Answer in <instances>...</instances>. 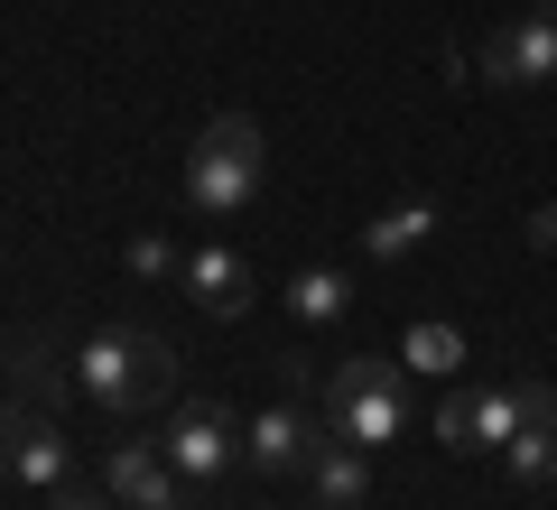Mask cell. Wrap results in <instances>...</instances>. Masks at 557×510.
Segmentation results:
<instances>
[{
	"label": "cell",
	"instance_id": "23",
	"mask_svg": "<svg viewBox=\"0 0 557 510\" xmlns=\"http://www.w3.org/2000/svg\"><path fill=\"white\" fill-rule=\"evenodd\" d=\"M251 510H270V501H251Z\"/></svg>",
	"mask_w": 557,
	"mask_h": 510
},
{
	"label": "cell",
	"instance_id": "11",
	"mask_svg": "<svg viewBox=\"0 0 557 510\" xmlns=\"http://www.w3.org/2000/svg\"><path fill=\"white\" fill-rule=\"evenodd\" d=\"M186 297H196L205 315H223V325H233V315H251V297H260V278H251V260L233 251V241H205V251H186Z\"/></svg>",
	"mask_w": 557,
	"mask_h": 510
},
{
	"label": "cell",
	"instance_id": "5",
	"mask_svg": "<svg viewBox=\"0 0 557 510\" xmlns=\"http://www.w3.org/2000/svg\"><path fill=\"white\" fill-rule=\"evenodd\" d=\"M0 483H20V492H65L75 483V446H65L57 409L0 399Z\"/></svg>",
	"mask_w": 557,
	"mask_h": 510
},
{
	"label": "cell",
	"instance_id": "6",
	"mask_svg": "<svg viewBox=\"0 0 557 510\" xmlns=\"http://www.w3.org/2000/svg\"><path fill=\"white\" fill-rule=\"evenodd\" d=\"M242 455V418L223 409V399H186L177 418H168V464L186 473V492H214L223 473H233Z\"/></svg>",
	"mask_w": 557,
	"mask_h": 510
},
{
	"label": "cell",
	"instance_id": "8",
	"mask_svg": "<svg viewBox=\"0 0 557 510\" xmlns=\"http://www.w3.org/2000/svg\"><path fill=\"white\" fill-rule=\"evenodd\" d=\"M483 84H548L557 75V10H520L483 38Z\"/></svg>",
	"mask_w": 557,
	"mask_h": 510
},
{
	"label": "cell",
	"instance_id": "4",
	"mask_svg": "<svg viewBox=\"0 0 557 510\" xmlns=\"http://www.w3.org/2000/svg\"><path fill=\"white\" fill-rule=\"evenodd\" d=\"M539 418H557V390L539 372H511V381H483V390H446L428 427L456 455H502L520 427H539Z\"/></svg>",
	"mask_w": 557,
	"mask_h": 510
},
{
	"label": "cell",
	"instance_id": "2",
	"mask_svg": "<svg viewBox=\"0 0 557 510\" xmlns=\"http://www.w3.org/2000/svg\"><path fill=\"white\" fill-rule=\"evenodd\" d=\"M317 418L335 436H354V446H399L409 436V418H418V399H409V362H381V353H354V362H335L325 372V390H317Z\"/></svg>",
	"mask_w": 557,
	"mask_h": 510
},
{
	"label": "cell",
	"instance_id": "1",
	"mask_svg": "<svg viewBox=\"0 0 557 510\" xmlns=\"http://www.w3.org/2000/svg\"><path fill=\"white\" fill-rule=\"evenodd\" d=\"M75 381L94 390V409H159L168 390H177V344H168L159 325H94L75 353Z\"/></svg>",
	"mask_w": 557,
	"mask_h": 510
},
{
	"label": "cell",
	"instance_id": "20",
	"mask_svg": "<svg viewBox=\"0 0 557 510\" xmlns=\"http://www.w3.org/2000/svg\"><path fill=\"white\" fill-rule=\"evenodd\" d=\"M47 510H102V501H94V492H75V483H65V492H47Z\"/></svg>",
	"mask_w": 557,
	"mask_h": 510
},
{
	"label": "cell",
	"instance_id": "14",
	"mask_svg": "<svg viewBox=\"0 0 557 510\" xmlns=\"http://www.w3.org/2000/svg\"><path fill=\"white\" fill-rule=\"evenodd\" d=\"M502 473H511V483H557V418H539V427H520L511 446H502Z\"/></svg>",
	"mask_w": 557,
	"mask_h": 510
},
{
	"label": "cell",
	"instance_id": "17",
	"mask_svg": "<svg viewBox=\"0 0 557 510\" xmlns=\"http://www.w3.org/2000/svg\"><path fill=\"white\" fill-rule=\"evenodd\" d=\"M168 270H186V260L168 251V233H139L131 241V278H168Z\"/></svg>",
	"mask_w": 557,
	"mask_h": 510
},
{
	"label": "cell",
	"instance_id": "7",
	"mask_svg": "<svg viewBox=\"0 0 557 510\" xmlns=\"http://www.w3.org/2000/svg\"><path fill=\"white\" fill-rule=\"evenodd\" d=\"M317 436H325V418L307 409V390H278L270 409H251V427H242V464L251 473H298Z\"/></svg>",
	"mask_w": 557,
	"mask_h": 510
},
{
	"label": "cell",
	"instance_id": "19",
	"mask_svg": "<svg viewBox=\"0 0 557 510\" xmlns=\"http://www.w3.org/2000/svg\"><path fill=\"white\" fill-rule=\"evenodd\" d=\"M530 251H557V204H539V214H530Z\"/></svg>",
	"mask_w": 557,
	"mask_h": 510
},
{
	"label": "cell",
	"instance_id": "10",
	"mask_svg": "<svg viewBox=\"0 0 557 510\" xmlns=\"http://www.w3.org/2000/svg\"><path fill=\"white\" fill-rule=\"evenodd\" d=\"M298 473H307V501L317 510H362L372 501V446H354V436H335V427L307 446Z\"/></svg>",
	"mask_w": 557,
	"mask_h": 510
},
{
	"label": "cell",
	"instance_id": "15",
	"mask_svg": "<svg viewBox=\"0 0 557 510\" xmlns=\"http://www.w3.org/2000/svg\"><path fill=\"white\" fill-rule=\"evenodd\" d=\"M399 362H409V372H428V381H446V372H465V334L428 315V325H409V344H399Z\"/></svg>",
	"mask_w": 557,
	"mask_h": 510
},
{
	"label": "cell",
	"instance_id": "18",
	"mask_svg": "<svg viewBox=\"0 0 557 510\" xmlns=\"http://www.w3.org/2000/svg\"><path fill=\"white\" fill-rule=\"evenodd\" d=\"M270 381H278V390H317V362H307V353H278Z\"/></svg>",
	"mask_w": 557,
	"mask_h": 510
},
{
	"label": "cell",
	"instance_id": "13",
	"mask_svg": "<svg viewBox=\"0 0 557 510\" xmlns=\"http://www.w3.org/2000/svg\"><path fill=\"white\" fill-rule=\"evenodd\" d=\"M344 307H354V278L344 270H298L288 278V315H298V325H335Z\"/></svg>",
	"mask_w": 557,
	"mask_h": 510
},
{
	"label": "cell",
	"instance_id": "9",
	"mask_svg": "<svg viewBox=\"0 0 557 510\" xmlns=\"http://www.w3.org/2000/svg\"><path fill=\"white\" fill-rule=\"evenodd\" d=\"M102 492H112L121 510H186V501H196L186 473L168 464V446H112V455H102Z\"/></svg>",
	"mask_w": 557,
	"mask_h": 510
},
{
	"label": "cell",
	"instance_id": "3",
	"mask_svg": "<svg viewBox=\"0 0 557 510\" xmlns=\"http://www.w3.org/2000/svg\"><path fill=\"white\" fill-rule=\"evenodd\" d=\"M260 177H270L260 121H251V112H214V121L196 130V149H186V204H196L205 223H233L242 204L260 196Z\"/></svg>",
	"mask_w": 557,
	"mask_h": 510
},
{
	"label": "cell",
	"instance_id": "21",
	"mask_svg": "<svg viewBox=\"0 0 557 510\" xmlns=\"http://www.w3.org/2000/svg\"><path fill=\"white\" fill-rule=\"evenodd\" d=\"M0 278H10V251H0Z\"/></svg>",
	"mask_w": 557,
	"mask_h": 510
},
{
	"label": "cell",
	"instance_id": "22",
	"mask_svg": "<svg viewBox=\"0 0 557 510\" xmlns=\"http://www.w3.org/2000/svg\"><path fill=\"white\" fill-rule=\"evenodd\" d=\"M539 10H557V0H539Z\"/></svg>",
	"mask_w": 557,
	"mask_h": 510
},
{
	"label": "cell",
	"instance_id": "16",
	"mask_svg": "<svg viewBox=\"0 0 557 510\" xmlns=\"http://www.w3.org/2000/svg\"><path fill=\"white\" fill-rule=\"evenodd\" d=\"M10 381H20V399H38V409H57L65 372H57V344L47 334H28V344H10Z\"/></svg>",
	"mask_w": 557,
	"mask_h": 510
},
{
	"label": "cell",
	"instance_id": "12",
	"mask_svg": "<svg viewBox=\"0 0 557 510\" xmlns=\"http://www.w3.org/2000/svg\"><path fill=\"white\" fill-rule=\"evenodd\" d=\"M437 241V196H399V204H381L372 223H362V260H409V251H428Z\"/></svg>",
	"mask_w": 557,
	"mask_h": 510
}]
</instances>
